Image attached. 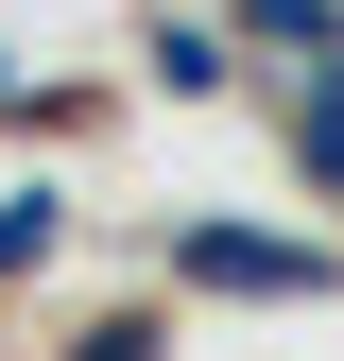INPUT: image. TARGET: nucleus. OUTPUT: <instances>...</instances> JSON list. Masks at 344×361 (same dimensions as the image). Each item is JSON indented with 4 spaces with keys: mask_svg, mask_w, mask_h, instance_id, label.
Returning a JSON list of instances; mask_svg holds the SVG:
<instances>
[{
    "mask_svg": "<svg viewBox=\"0 0 344 361\" xmlns=\"http://www.w3.org/2000/svg\"><path fill=\"white\" fill-rule=\"evenodd\" d=\"M241 52H276V86L344 69V0H241Z\"/></svg>",
    "mask_w": 344,
    "mask_h": 361,
    "instance_id": "nucleus-2",
    "label": "nucleus"
},
{
    "mask_svg": "<svg viewBox=\"0 0 344 361\" xmlns=\"http://www.w3.org/2000/svg\"><path fill=\"white\" fill-rule=\"evenodd\" d=\"M172 276L190 293H327V241H276V224H190V241H172Z\"/></svg>",
    "mask_w": 344,
    "mask_h": 361,
    "instance_id": "nucleus-1",
    "label": "nucleus"
},
{
    "mask_svg": "<svg viewBox=\"0 0 344 361\" xmlns=\"http://www.w3.org/2000/svg\"><path fill=\"white\" fill-rule=\"evenodd\" d=\"M276 138H293V172H310V190H344V69L276 86Z\"/></svg>",
    "mask_w": 344,
    "mask_h": 361,
    "instance_id": "nucleus-3",
    "label": "nucleus"
},
{
    "mask_svg": "<svg viewBox=\"0 0 344 361\" xmlns=\"http://www.w3.org/2000/svg\"><path fill=\"white\" fill-rule=\"evenodd\" d=\"M155 86H172V104H207V86H224V35H207V18H155V52H138Z\"/></svg>",
    "mask_w": 344,
    "mask_h": 361,
    "instance_id": "nucleus-4",
    "label": "nucleus"
},
{
    "mask_svg": "<svg viewBox=\"0 0 344 361\" xmlns=\"http://www.w3.org/2000/svg\"><path fill=\"white\" fill-rule=\"evenodd\" d=\"M52 241H69V207H52V190H18V207H0V276H35Z\"/></svg>",
    "mask_w": 344,
    "mask_h": 361,
    "instance_id": "nucleus-5",
    "label": "nucleus"
},
{
    "mask_svg": "<svg viewBox=\"0 0 344 361\" xmlns=\"http://www.w3.org/2000/svg\"><path fill=\"white\" fill-rule=\"evenodd\" d=\"M69 361H155V327H138V310H121V327H86Z\"/></svg>",
    "mask_w": 344,
    "mask_h": 361,
    "instance_id": "nucleus-6",
    "label": "nucleus"
}]
</instances>
